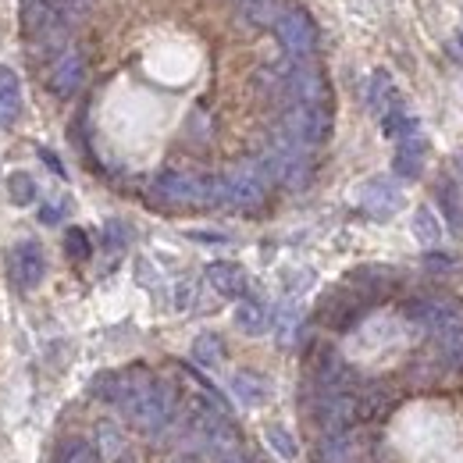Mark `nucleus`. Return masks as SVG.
<instances>
[{
	"label": "nucleus",
	"mask_w": 463,
	"mask_h": 463,
	"mask_svg": "<svg viewBox=\"0 0 463 463\" xmlns=\"http://www.w3.org/2000/svg\"><path fill=\"white\" fill-rule=\"evenodd\" d=\"M125 242H128V229L121 225V222H108L104 225V246L118 253V250H125Z\"/></svg>",
	"instance_id": "7c9ffc66"
},
{
	"label": "nucleus",
	"mask_w": 463,
	"mask_h": 463,
	"mask_svg": "<svg viewBox=\"0 0 463 463\" xmlns=\"http://www.w3.org/2000/svg\"><path fill=\"white\" fill-rule=\"evenodd\" d=\"M207 282H211V289L218 292V296L239 299L246 292V271L239 264H232V260H214L207 268Z\"/></svg>",
	"instance_id": "dca6fc26"
},
{
	"label": "nucleus",
	"mask_w": 463,
	"mask_h": 463,
	"mask_svg": "<svg viewBox=\"0 0 463 463\" xmlns=\"http://www.w3.org/2000/svg\"><path fill=\"white\" fill-rule=\"evenodd\" d=\"M286 286H289V292H303V289H310V286H314V271H299V275L292 271V275H289V282H286Z\"/></svg>",
	"instance_id": "72a5a7b5"
},
{
	"label": "nucleus",
	"mask_w": 463,
	"mask_h": 463,
	"mask_svg": "<svg viewBox=\"0 0 463 463\" xmlns=\"http://www.w3.org/2000/svg\"><path fill=\"white\" fill-rule=\"evenodd\" d=\"M189 239H196V242H229V235H222V232H189Z\"/></svg>",
	"instance_id": "f704fd0d"
},
{
	"label": "nucleus",
	"mask_w": 463,
	"mask_h": 463,
	"mask_svg": "<svg viewBox=\"0 0 463 463\" xmlns=\"http://www.w3.org/2000/svg\"><path fill=\"white\" fill-rule=\"evenodd\" d=\"M410 229H413V239H417L424 250H435V246L442 242V222L435 218V211H431V207H417V211H413Z\"/></svg>",
	"instance_id": "4be33fe9"
},
{
	"label": "nucleus",
	"mask_w": 463,
	"mask_h": 463,
	"mask_svg": "<svg viewBox=\"0 0 463 463\" xmlns=\"http://www.w3.org/2000/svg\"><path fill=\"white\" fill-rule=\"evenodd\" d=\"M175 307H178V310L196 307V282H189V279H185V282H178V286H175Z\"/></svg>",
	"instance_id": "2f4dec72"
},
{
	"label": "nucleus",
	"mask_w": 463,
	"mask_h": 463,
	"mask_svg": "<svg viewBox=\"0 0 463 463\" xmlns=\"http://www.w3.org/2000/svg\"><path fill=\"white\" fill-rule=\"evenodd\" d=\"M86 82V58L79 51H61L58 58L51 61V71H47V86L58 93V97H75Z\"/></svg>",
	"instance_id": "9b49d317"
},
{
	"label": "nucleus",
	"mask_w": 463,
	"mask_h": 463,
	"mask_svg": "<svg viewBox=\"0 0 463 463\" xmlns=\"http://www.w3.org/2000/svg\"><path fill=\"white\" fill-rule=\"evenodd\" d=\"M460 47H463V36H460Z\"/></svg>",
	"instance_id": "4c0bfd02"
},
{
	"label": "nucleus",
	"mask_w": 463,
	"mask_h": 463,
	"mask_svg": "<svg viewBox=\"0 0 463 463\" xmlns=\"http://www.w3.org/2000/svg\"><path fill=\"white\" fill-rule=\"evenodd\" d=\"M275 36L286 47V54L296 61L310 58L317 51V25L310 22V14L303 7H289L279 22H275Z\"/></svg>",
	"instance_id": "0eeeda50"
},
{
	"label": "nucleus",
	"mask_w": 463,
	"mask_h": 463,
	"mask_svg": "<svg viewBox=\"0 0 463 463\" xmlns=\"http://www.w3.org/2000/svg\"><path fill=\"white\" fill-rule=\"evenodd\" d=\"M7 193H11V200H14L18 207H29V203L36 200V182H33V175L14 172L7 178Z\"/></svg>",
	"instance_id": "cd10ccee"
},
{
	"label": "nucleus",
	"mask_w": 463,
	"mask_h": 463,
	"mask_svg": "<svg viewBox=\"0 0 463 463\" xmlns=\"http://www.w3.org/2000/svg\"><path fill=\"white\" fill-rule=\"evenodd\" d=\"M364 100H367L371 115H378V118L385 115L389 108H396V104H400V90H396V82H392V75H389L385 68H378V71L367 79Z\"/></svg>",
	"instance_id": "2eb2a0df"
},
{
	"label": "nucleus",
	"mask_w": 463,
	"mask_h": 463,
	"mask_svg": "<svg viewBox=\"0 0 463 463\" xmlns=\"http://www.w3.org/2000/svg\"><path fill=\"white\" fill-rule=\"evenodd\" d=\"M264 439H268V446L275 449V457H282L286 463H292L296 457H299V442H296V435H292L289 428L271 424V428L264 431Z\"/></svg>",
	"instance_id": "393cba45"
},
{
	"label": "nucleus",
	"mask_w": 463,
	"mask_h": 463,
	"mask_svg": "<svg viewBox=\"0 0 463 463\" xmlns=\"http://www.w3.org/2000/svg\"><path fill=\"white\" fill-rule=\"evenodd\" d=\"M356 200H360V211H364V214L385 222V218H392V214L403 207V189H400L392 178L374 175V178H367V182L360 185V196H356Z\"/></svg>",
	"instance_id": "6e6552de"
},
{
	"label": "nucleus",
	"mask_w": 463,
	"mask_h": 463,
	"mask_svg": "<svg viewBox=\"0 0 463 463\" xmlns=\"http://www.w3.org/2000/svg\"><path fill=\"white\" fill-rule=\"evenodd\" d=\"M314 413H317V424H321L328 435H339V431H349V428H353L360 406H356V400H353L349 392H321Z\"/></svg>",
	"instance_id": "f8f14e48"
},
{
	"label": "nucleus",
	"mask_w": 463,
	"mask_h": 463,
	"mask_svg": "<svg viewBox=\"0 0 463 463\" xmlns=\"http://www.w3.org/2000/svg\"><path fill=\"white\" fill-rule=\"evenodd\" d=\"M424 157H428V139L420 132L406 136L396 143V157H392V172L400 178H420L424 172Z\"/></svg>",
	"instance_id": "ddd939ff"
},
{
	"label": "nucleus",
	"mask_w": 463,
	"mask_h": 463,
	"mask_svg": "<svg viewBox=\"0 0 463 463\" xmlns=\"http://www.w3.org/2000/svg\"><path fill=\"white\" fill-rule=\"evenodd\" d=\"M406 314H410L420 328H428L431 335H439V332H446V328H460L463 325V310L457 303H449V299H413V303L406 307Z\"/></svg>",
	"instance_id": "1a4fd4ad"
},
{
	"label": "nucleus",
	"mask_w": 463,
	"mask_h": 463,
	"mask_svg": "<svg viewBox=\"0 0 463 463\" xmlns=\"http://www.w3.org/2000/svg\"><path fill=\"white\" fill-rule=\"evenodd\" d=\"M64 250H68L71 260H86V257L93 253V246H90V239H86V232L82 229H71L68 235H64Z\"/></svg>",
	"instance_id": "c756f323"
},
{
	"label": "nucleus",
	"mask_w": 463,
	"mask_h": 463,
	"mask_svg": "<svg viewBox=\"0 0 463 463\" xmlns=\"http://www.w3.org/2000/svg\"><path fill=\"white\" fill-rule=\"evenodd\" d=\"M239 4H242V18L260 29H275V22L289 11V0H239Z\"/></svg>",
	"instance_id": "412c9836"
},
{
	"label": "nucleus",
	"mask_w": 463,
	"mask_h": 463,
	"mask_svg": "<svg viewBox=\"0 0 463 463\" xmlns=\"http://www.w3.org/2000/svg\"><path fill=\"white\" fill-rule=\"evenodd\" d=\"M61 218H64V200H61V203H43V207H40V222H43V225H58Z\"/></svg>",
	"instance_id": "473e14b6"
},
{
	"label": "nucleus",
	"mask_w": 463,
	"mask_h": 463,
	"mask_svg": "<svg viewBox=\"0 0 463 463\" xmlns=\"http://www.w3.org/2000/svg\"><path fill=\"white\" fill-rule=\"evenodd\" d=\"M193 360H196L200 367H207V371L222 367V360H225V343H222V335H214V332L196 335V339H193Z\"/></svg>",
	"instance_id": "b1692460"
},
{
	"label": "nucleus",
	"mask_w": 463,
	"mask_h": 463,
	"mask_svg": "<svg viewBox=\"0 0 463 463\" xmlns=\"http://www.w3.org/2000/svg\"><path fill=\"white\" fill-rule=\"evenodd\" d=\"M439 200H442V211H446V222H449V229L463 235V203H460V193L449 185V182H442L439 185Z\"/></svg>",
	"instance_id": "bb28decb"
},
{
	"label": "nucleus",
	"mask_w": 463,
	"mask_h": 463,
	"mask_svg": "<svg viewBox=\"0 0 463 463\" xmlns=\"http://www.w3.org/2000/svg\"><path fill=\"white\" fill-rule=\"evenodd\" d=\"M382 132L389 136V139H406V136H413V132H420V121L406 111V104L400 100L396 108H389L385 115H382Z\"/></svg>",
	"instance_id": "5701e85b"
},
{
	"label": "nucleus",
	"mask_w": 463,
	"mask_h": 463,
	"mask_svg": "<svg viewBox=\"0 0 463 463\" xmlns=\"http://www.w3.org/2000/svg\"><path fill=\"white\" fill-rule=\"evenodd\" d=\"M225 182V203L235 211H257L268 200V178L260 175L257 161H242L229 175H222Z\"/></svg>",
	"instance_id": "20e7f679"
},
{
	"label": "nucleus",
	"mask_w": 463,
	"mask_h": 463,
	"mask_svg": "<svg viewBox=\"0 0 463 463\" xmlns=\"http://www.w3.org/2000/svg\"><path fill=\"white\" fill-rule=\"evenodd\" d=\"M58 463H100V457H97V449H93L90 442L75 439V442H68V446L61 449V460Z\"/></svg>",
	"instance_id": "c85d7f7f"
},
{
	"label": "nucleus",
	"mask_w": 463,
	"mask_h": 463,
	"mask_svg": "<svg viewBox=\"0 0 463 463\" xmlns=\"http://www.w3.org/2000/svg\"><path fill=\"white\" fill-rule=\"evenodd\" d=\"M121 413L132 420L136 431H143V435H165L175 424V389L154 378L146 389H139L132 400L121 403Z\"/></svg>",
	"instance_id": "f03ea898"
},
{
	"label": "nucleus",
	"mask_w": 463,
	"mask_h": 463,
	"mask_svg": "<svg viewBox=\"0 0 463 463\" xmlns=\"http://www.w3.org/2000/svg\"><path fill=\"white\" fill-rule=\"evenodd\" d=\"M40 157H43V161H47V165H51V168H54L58 175H64V168H61V161L54 157V154H51V150H40Z\"/></svg>",
	"instance_id": "c9c22d12"
},
{
	"label": "nucleus",
	"mask_w": 463,
	"mask_h": 463,
	"mask_svg": "<svg viewBox=\"0 0 463 463\" xmlns=\"http://www.w3.org/2000/svg\"><path fill=\"white\" fill-rule=\"evenodd\" d=\"M150 193L165 207H229L222 175L218 178H203V175L189 172H165L161 178H154Z\"/></svg>",
	"instance_id": "f257e3e1"
},
{
	"label": "nucleus",
	"mask_w": 463,
	"mask_h": 463,
	"mask_svg": "<svg viewBox=\"0 0 463 463\" xmlns=\"http://www.w3.org/2000/svg\"><path fill=\"white\" fill-rule=\"evenodd\" d=\"M7 264H11V282L25 292L36 289L43 282V275H47V257H43V250L36 242H18L11 250Z\"/></svg>",
	"instance_id": "9d476101"
},
{
	"label": "nucleus",
	"mask_w": 463,
	"mask_h": 463,
	"mask_svg": "<svg viewBox=\"0 0 463 463\" xmlns=\"http://www.w3.org/2000/svg\"><path fill=\"white\" fill-rule=\"evenodd\" d=\"M229 389L242 406H264L268 403V396H271V382H268L264 374H253V371H239V374H232Z\"/></svg>",
	"instance_id": "f3484780"
},
{
	"label": "nucleus",
	"mask_w": 463,
	"mask_h": 463,
	"mask_svg": "<svg viewBox=\"0 0 463 463\" xmlns=\"http://www.w3.org/2000/svg\"><path fill=\"white\" fill-rule=\"evenodd\" d=\"M457 172H460V178H463V150L457 154Z\"/></svg>",
	"instance_id": "e433bc0d"
},
{
	"label": "nucleus",
	"mask_w": 463,
	"mask_h": 463,
	"mask_svg": "<svg viewBox=\"0 0 463 463\" xmlns=\"http://www.w3.org/2000/svg\"><path fill=\"white\" fill-rule=\"evenodd\" d=\"M257 168L268 178V185H271V182H282V185H289V189H299V185H307V178H310V150L299 146L296 139H289V136L282 132V136H275L271 146L257 157Z\"/></svg>",
	"instance_id": "7ed1b4c3"
},
{
	"label": "nucleus",
	"mask_w": 463,
	"mask_h": 463,
	"mask_svg": "<svg viewBox=\"0 0 463 463\" xmlns=\"http://www.w3.org/2000/svg\"><path fill=\"white\" fill-rule=\"evenodd\" d=\"M279 71H282V90L292 97V104H317V108L328 104V79L321 68L296 61V64H282Z\"/></svg>",
	"instance_id": "423d86ee"
},
{
	"label": "nucleus",
	"mask_w": 463,
	"mask_h": 463,
	"mask_svg": "<svg viewBox=\"0 0 463 463\" xmlns=\"http://www.w3.org/2000/svg\"><path fill=\"white\" fill-rule=\"evenodd\" d=\"M299 321H303V314H299L296 303L279 307V314H275V332H279V343H282V346H292V343H296V335H299Z\"/></svg>",
	"instance_id": "a878e982"
},
{
	"label": "nucleus",
	"mask_w": 463,
	"mask_h": 463,
	"mask_svg": "<svg viewBox=\"0 0 463 463\" xmlns=\"http://www.w3.org/2000/svg\"><path fill=\"white\" fill-rule=\"evenodd\" d=\"M235 325H239V332H246V335H264L268 325H271V314H268V307H264L260 299H239V307H235Z\"/></svg>",
	"instance_id": "aec40b11"
},
{
	"label": "nucleus",
	"mask_w": 463,
	"mask_h": 463,
	"mask_svg": "<svg viewBox=\"0 0 463 463\" xmlns=\"http://www.w3.org/2000/svg\"><path fill=\"white\" fill-rule=\"evenodd\" d=\"M364 460V439L349 428V431H339V435H328L321 442V453H317V463H360Z\"/></svg>",
	"instance_id": "4468645a"
},
{
	"label": "nucleus",
	"mask_w": 463,
	"mask_h": 463,
	"mask_svg": "<svg viewBox=\"0 0 463 463\" xmlns=\"http://www.w3.org/2000/svg\"><path fill=\"white\" fill-rule=\"evenodd\" d=\"M22 115V90H18V75L11 68L0 64V128H11Z\"/></svg>",
	"instance_id": "6ab92c4d"
},
{
	"label": "nucleus",
	"mask_w": 463,
	"mask_h": 463,
	"mask_svg": "<svg viewBox=\"0 0 463 463\" xmlns=\"http://www.w3.org/2000/svg\"><path fill=\"white\" fill-rule=\"evenodd\" d=\"M93 449H97V457H100L104 463H125L128 460V439L121 435V428L111 424V420L97 424V442H93Z\"/></svg>",
	"instance_id": "a211bd4d"
},
{
	"label": "nucleus",
	"mask_w": 463,
	"mask_h": 463,
	"mask_svg": "<svg viewBox=\"0 0 463 463\" xmlns=\"http://www.w3.org/2000/svg\"><path fill=\"white\" fill-rule=\"evenodd\" d=\"M282 132L307 150L321 146L332 136V115H328V108H317V104H292L282 121Z\"/></svg>",
	"instance_id": "39448f33"
}]
</instances>
